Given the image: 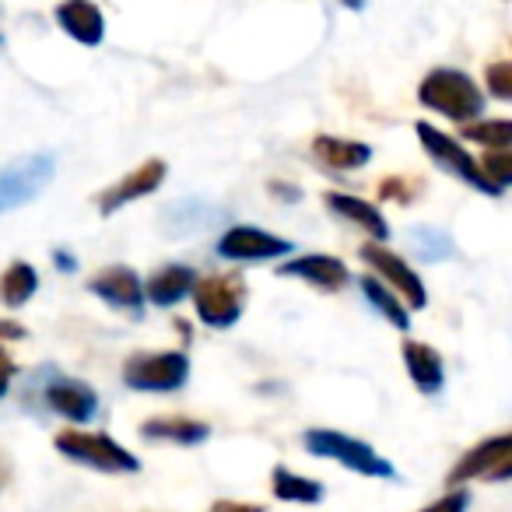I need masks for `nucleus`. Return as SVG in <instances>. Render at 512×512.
I'll return each mask as SVG.
<instances>
[{
    "mask_svg": "<svg viewBox=\"0 0 512 512\" xmlns=\"http://www.w3.org/2000/svg\"><path fill=\"white\" fill-rule=\"evenodd\" d=\"M418 102L453 123H474L484 113V92L474 85L470 74L456 71V67L428 71L418 85Z\"/></svg>",
    "mask_w": 512,
    "mask_h": 512,
    "instance_id": "1",
    "label": "nucleus"
},
{
    "mask_svg": "<svg viewBox=\"0 0 512 512\" xmlns=\"http://www.w3.org/2000/svg\"><path fill=\"white\" fill-rule=\"evenodd\" d=\"M302 446H306L309 456L334 460L344 470H355L362 477H376V481H393L397 477V467L383 453H376L369 442L355 439V435L334 432V428H309V432H302Z\"/></svg>",
    "mask_w": 512,
    "mask_h": 512,
    "instance_id": "2",
    "label": "nucleus"
},
{
    "mask_svg": "<svg viewBox=\"0 0 512 512\" xmlns=\"http://www.w3.org/2000/svg\"><path fill=\"white\" fill-rule=\"evenodd\" d=\"M53 446L60 449V456L81 463V467H92L99 474H137L141 460L130 453L127 446H120L116 439H109L106 432H78V428H67L53 439Z\"/></svg>",
    "mask_w": 512,
    "mask_h": 512,
    "instance_id": "3",
    "label": "nucleus"
},
{
    "mask_svg": "<svg viewBox=\"0 0 512 512\" xmlns=\"http://www.w3.org/2000/svg\"><path fill=\"white\" fill-rule=\"evenodd\" d=\"M190 295L197 302L200 323L211 330L235 327L242 309H246V281L239 274H207V278H197Z\"/></svg>",
    "mask_w": 512,
    "mask_h": 512,
    "instance_id": "4",
    "label": "nucleus"
},
{
    "mask_svg": "<svg viewBox=\"0 0 512 512\" xmlns=\"http://www.w3.org/2000/svg\"><path fill=\"white\" fill-rule=\"evenodd\" d=\"M53 176H57V158L50 151H36V155L4 165L0 169V214L18 211L29 200H36L53 183Z\"/></svg>",
    "mask_w": 512,
    "mask_h": 512,
    "instance_id": "5",
    "label": "nucleus"
},
{
    "mask_svg": "<svg viewBox=\"0 0 512 512\" xmlns=\"http://www.w3.org/2000/svg\"><path fill=\"white\" fill-rule=\"evenodd\" d=\"M190 379V358L183 351H144L127 358L123 365V383L137 393H176Z\"/></svg>",
    "mask_w": 512,
    "mask_h": 512,
    "instance_id": "6",
    "label": "nucleus"
},
{
    "mask_svg": "<svg viewBox=\"0 0 512 512\" xmlns=\"http://www.w3.org/2000/svg\"><path fill=\"white\" fill-rule=\"evenodd\" d=\"M414 134H418V141H421V148H425V155L432 158L435 165H439L446 176H456V179H463V183L470 186V190H477V193H488V197H502V193L495 190V186L484 179V172H481V165L470 158V151L463 148V144H456L449 134H442L439 127H432V123H414Z\"/></svg>",
    "mask_w": 512,
    "mask_h": 512,
    "instance_id": "7",
    "label": "nucleus"
},
{
    "mask_svg": "<svg viewBox=\"0 0 512 512\" xmlns=\"http://www.w3.org/2000/svg\"><path fill=\"white\" fill-rule=\"evenodd\" d=\"M214 249H218V256L232 260V264H267V260L295 253V242L256 225H232L225 228V235H221Z\"/></svg>",
    "mask_w": 512,
    "mask_h": 512,
    "instance_id": "8",
    "label": "nucleus"
},
{
    "mask_svg": "<svg viewBox=\"0 0 512 512\" xmlns=\"http://www.w3.org/2000/svg\"><path fill=\"white\" fill-rule=\"evenodd\" d=\"M512 474V435H491V439L477 442L474 449L463 453V460L446 474V481L460 484L470 477H484V481H509Z\"/></svg>",
    "mask_w": 512,
    "mask_h": 512,
    "instance_id": "9",
    "label": "nucleus"
},
{
    "mask_svg": "<svg viewBox=\"0 0 512 512\" xmlns=\"http://www.w3.org/2000/svg\"><path fill=\"white\" fill-rule=\"evenodd\" d=\"M358 256H362L365 264H369L372 271L379 274V278L390 281V285H393V295H397V299H404L411 309H425V306H428L425 281L418 278V271H414V267L407 264L404 256L390 253V249L379 246V242H365V246L358 249Z\"/></svg>",
    "mask_w": 512,
    "mask_h": 512,
    "instance_id": "10",
    "label": "nucleus"
},
{
    "mask_svg": "<svg viewBox=\"0 0 512 512\" xmlns=\"http://www.w3.org/2000/svg\"><path fill=\"white\" fill-rule=\"evenodd\" d=\"M88 292L99 295L116 313H127V316H134V320L144 316V281L134 267H127V264L102 267V271L88 281Z\"/></svg>",
    "mask_w": 512,
    "mask_h": 512,
    "instance_id": "11",
    "label": "nucleus"
},
{
    "mask_svg": "<svg viewBox=\"0 0 512 512\" xmlns=\"http://www.w3.org/2000/svg\"><path fill=\"white\" fill-rule=\"evenodd\" d=\"M43 400L53 414L74 421V425H88V421L99 414V393H95L85 379L60 376V372H50V376H46Z\"/></svg>",
    "mask_w": 512,
    "mask_h": 512,
    "instance_id": "12",
    "label": "nucleus"
},
{
    "mask_svg": "<svg viewBox=\"0 0 512 512\" xmlns=\"http://www.w3.org/2000/svg\"><path fill=\"white\" fill-rule=\"evenodd\" d=\"M165 172H169V165H165L162 158H148V162H141L134 172H127L120 183H113L109 190L99 193V214L102 218H109V214H116L120 207L134 204V200H144L148 193H155L158 186L165 183Z\"/></svg>",
    "mask_w": 512,
    "mask_h": 512,
    "instance_id": "13",
    "label": "nucleus"
},
{
    "mask_svg": "<svg viewBox=\"0 0 512 512\" xmlns=\"http://www.w3.org/2000/svg\"><path fill=\"white\" fill-rule=\"evenodd\" d=\"M281 278H302L306 285L320 288V292H341L344 285L351 281V271L344 260L327 253H306V256H295L288 264L278 267Z\"/></svg>",
    "mask_w": 512,
    "mask_h": 512,
    "instance_id": "14",
    "label": "nucleus"
},
{
    "mask_svg": "<svg viewBox=\"0 0 512 512\" xmlns=\"http://www.w3.org/2000/svg\"><path fill=\"white\" fill-rule=\"evenodd\" d=\"M57 25L81 46H99L106 39V18L92 0H60L53 11Z\"/></svg>",
    "mask_w": 512,
    "mask_h": 512,
    "instance_id": "15",
    "label": "nucleus"
},
{
    "mask_svg": "<svg viewBox=\"0 0 512 512\" xmlns=\"http://www.w3.org/2000/svg\"><path fill=\"white\" fill-rule=\"evenodd\" d=\"M193 285H197V271L193 267L169 264L144 281V302H151L158 309H172L193 292Z\"/></svg>",
    "mask_w": 512,
    "mask_h": 512,
    "instance_id": "16",
    "label": "nucleus"
},
{
    "mask_svg": "<svg viewBox=\"0 0 512 512\" xmlns=\"http://www.w3.org/2000/svg\"><path fill=\"white\" fill-rule=\"evenodd\" d=\"M404 365L411 383L418 386L425 397H435L446 386V365H442V355L432 348V344L421 341H407L404 344Z\"/></svg>",
    "mask_w": 512,
    "mask_h": 512,
    "instance_id": "17",
    "label": "nucleus"
},
{
    "mask_svg": "<svg viewBox=\"0 0 512 512\" xmlns=\"http://www.w3.org/2000/svg\"><path fill=\"white\" fill-rule=\"evenodd\" d=\"M327 207L334 214H341L344 221H351V225H358L362 232H369L376 242H386L390 239V221L383 218V211H379L372 200H362L355 197V193H327Z\"/></svg>",
    "mask_w": 512,
    "mask_h": 512,
    "instance_id": "18",
    "label": "nucleus"
},
{
    "mask_svg": "<svg viewBox=\"0 0 512 512\" xmlns=\"http://www.w3.org/2000/svg\"><path fill=\"white\" fill-rule=\"evenodd\" d=\"M214 221H225V211L197 197L176 200V204H169L162 211L165 235H190V232H200V228H211Z\"/></svg>",
    "mask_w": 512,
    "mask_h": 512,
    "instance_id": "19",
    "label": "nucleus"
},
{
    "mask_svg": "<svg viewBox=\"0 0 512 512\" xmlns=\"http://www.w3.org/2000/svg\"><path fill=\"white\" fill-rule=\"evenodd\" d=\"M313 155L320 165L334 172H355V169H365L372 162V148L362 141H348V137H330V134H320L313 141Z\"/></svg>",
    "mask_w": 512,
    "mask_h": 512,
    "instance_id": "20",
    "label": "nucleus"
},
{
    "mask_svg": "<svg viewBox=\"0 0 512 512\" xmlns=\"http://www.w3.org/2000/svg\"><path fill=\"white\" fill-rule=\"evenodd\" d=\"M141 439L176 442V446H200L211 439V425L193 418H151L141 425Z\"/></svg>",
    "mask_w": 512,
    "mask_h": 512,
    "instance_id": "21",
    "label": "nucleus"
},
{
    "mask_svg": "<svg viewBox=\"0 0 512 512\" xmlns=\"http://www.w3.org/2000/svg\"><path fill=\"white\" fill-rule=\"evenodd\" d=\"M271 491H274V498L295 502V505H316V502H323V495H327V488H323L320 481L295 474V470H288L285 463H278V467L271 470Z\"/></svg>",
    "mask_w": 512,
    "mask_h": 512,
    "instance_id": "22",
    "label": "nucleus"
},
{
    "mask_svg": "<svg viewBox=\"0 0 512 512\" xmlns=\"http://www.w3.org/2000/svg\"><path fill=\"white\" fill-rule=\"evenodd\" d=\"M358 288H362V295H365V302L372 306V313L383 316L390 327L411 330V316H407V306L390 292V288L383 285V281L372 278V274H365V278H358Z\"/></svg>",
    "mask_w": 512,
    "mask_h": 512,
    "instance_id": "23",
    "label": "nucleus"
},
{
    "mask_svg": "<svg viewBox=\"0 0 512 512\" xmlns=\"http://www.w3.org/2000/svg\"><path fill=\"white\" fill-rule=\"evenodd\" d=\"M39 292V271L25 260L11 264L8 271L0 274V302L8 309H22L32 295Z\"/></svg>",
    "mask_w": 512,
    "mask_h": 512,
    "instance_id": "24",
    "label": "nucleus"
},
{
    "mask_svg": "<svg viewBox=\"0 0 512 512\" xmlns=\"http://www.w3.org/2000/svg\"><path fill=\"white\" fill-rule=\"evenodd\" d=\"M411 249L428 260V264H442V260H453L456 256V242L449 232L442 228H432V225H414L411 228Z\"/></svg>",
    "mask_w": 512,
    "mask_h": 512,
    "instance_id": "25",
    "label": "nucleus"
},
{
    "mask_svg": "<svg viewBox=\"0 0 512 512\" xmlns=\"http://www.w3.org/2000/svg\"><path fill=\"white\" fill-rule=\"evenodd\" d=\"M463 141L484 144L488 151H505L512 144V123L509 120H477L463 123Z\"/></svg>",
    "mask_w": 512,
    "mask_h": 512,
    "instance_id": "26",
    "label": "nucleus"
},
{
    "mask_svg": "<svg viewBox=\"0 0 512 512\" xmlns=\"http://www.w3.org/2000/svg\"><path fill=\"white\" fill-rule=\"evenodd\" d=\"M477 165H481L484 179H488L498 193H505L512 186V155H509V148H505V151H488V155H484V162H477Z\"/></svg>",
    "mask_w": 512,
    "mask_h": 512,
    "instance_id": "27",
    "label": "nucleus"
},
{
    "mask_svg": "<svg viewBox=\"0 0 512 512\" xmlns=\"http://www.w3.org/2000/svg\"><path fill=\"white\" fill-rule=\"evenodd\" d=\"M421 183L418 179H404V176H390L379 186V200H393V204H411L418 197Z\"/></svg>",
    "mask_w": 512,
    "mask_h": 512,
    "instance_id": "28",
    "label": "nucleus"
},
{
    "mask_svg": "<svg viewBox=\"0 0 512 512\" xmlns=\"http://www.w3.org/2000/svg\"><path fill=\"white\" fill-rule=\"evenodd\" d=\"M484 81H488V88H491L495 99H502V102L512 99V64L509 60H495V64H488Z\"/></svg>",
    "mask_w": 512,
    "mask_h": 512,
    "instance_id": "29",
    "label": "nucleus"
},
{
    "mask_svg": "<svg viewBox=\"0 0 512 512\" xmlns=\"http://www.w3.org/2000/svg\"><path fill=\"white\" fill-rule=\"evenodd\" d=\"M467 505H470V495L463 488H453L449 495H442L439 502H432L428 509H421V512H467Z\"/></svg>",
    "mask_w": 512,
    "mask_h": 512,
    "instance_id": "30",
    "label": "nucleus"
},
{
    "mask_svg": "<svg viewBox=\"0 0 512 512\" xmlns=\"http://www.w3.org/2000/svg\"><path fill=\"white\" fill-rule=\"evenodd\" d=\"M15 362H11L8 358V351L0 348V397H4V393H8V386H11V379H15Z\"/></svg>",
    "mask_w": 512,
    "mask_h": 512,
    "instance_id": "31",
    "label": "nucleus"
},
{
    "mask_svg": "<svg viewBox=\"0 0 512 512\" xmlns=\"http://www.w3.org/2000/svg\"><path fill=\"white\" fill-rule=\"evenodd\" d=\"M53 264H57V271H64V274H74L78 271V260H74L67 249H53Z\"/></svg>",
    "mask_w": 512,
    "mask_h": 512,
    "instance_id": "32",
    "label": "nucleus"
},
{
    "mask_svg": "<svg viewBox=\"0 0 512 512\" xmlns=\"http://www.w3.org/2000/svg\"><path fill=\"white\" fill-rule=\"evenodd\" d=\"M8 337L22 341V337H25V327H18V323H11V320H0V341H8Z\"/></svg>",
    "mask_w": 512,
    "mask_h": 512,
    "instance_id": "33",
    "label": "nucleus"
},
{
    "mask_svg": "<svg viewBox=\"0 0 512 512\" xmlns=\"http://www.w3.org/2000/svg\"><path fill=\"white\" fill-rule=\"evenodd\" d=\"M214 512H264L260 505H242V502H218Z\"/></svg>",
    "mask_w": 512,
    "mask_h": 512,
    "instance_id": "34",
    "label": "nucleus"
},
{
    "mask_svg": "<svg viewBox=\"0 0 512 512\" xmlns=\"http://www.w3.org/2000/svg\"><path fill=\"white\" fill-rule=\"evenodd\" d=\"M271 190H274V193H278V197H285V200H288V204H295V200H299V197H302V190H299V186L271 183Z\"/></svg>",
    "mask_w": 512,
    "mask_h": 512,
    "instance_id": "35",
    "label": "nucleus"
},
{
    "mask_svg": "<svg viewBox=\"0 0 512 512\" xmlns=\"http://www.w3.org/2000/svg\"><path fill=\"white\" fill-rule=\"evenodd\" d=\"M344 8H351V11H362L365 8V0H341Z\"/></svg>",
    "mask_w": 512,
    "mask_h": 512,
    "instance_id": "36",
    "label": "nucleus"
},
{
    "mask_svg": "<svg viewBox=\"0 0 512 512\" xmlns=\"http://www.w3.org/2000/svg\"><path fill=\"white\" fill-rule=\"evenodd\" d=\"M4 43H8V39H4V32H0V50H4Z\"/></svg>",
    "mask_w": 512,
    "mask_h": 512,
    "instance_id": "37",
    "label": "nucleus"
}]
</instances>
